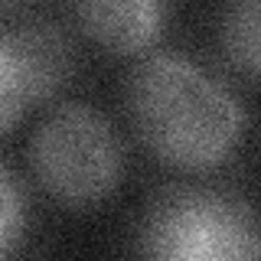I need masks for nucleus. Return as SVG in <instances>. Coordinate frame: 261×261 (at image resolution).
<instances>
[{"instance_id":"2","label":"nucleus","mask_w":261,"mask_h":261,"mask_svg":"<svg viewBox=\"0 0 261 261\" xmlns=\"http://www.w3.org/2000/svg\"><path fill=\"white\" fill-rule=\"evenodd\" d=\"M137 255L160 261L261 258V216L245 196L216 186H170L147 202Z\"/></svg>"},{"instance_id":"8","label":"nucleus","mask_w":261,"mask_h":261,"mask_svg":"<svg viewBox=\"0 0 261 261\" xmlns=\"http://www.w3.org/2000/svg\"><path fill=\"white\" fill-rule=\"evenodd\" d=\"M20 4H23V0H4V10L10 13V10H16V7H20Z\"/></svg>"},{"instance_id":"5","label":"nucleus","mask_w":261,"mask_h":261,"mask_svg":"<svg viewBox=\"0 0 261 261\" xmlns=\"http://www.w3.org/2000/svg\"><path fill=\"white\" fill-rule=\"evenodd\" d=\"M82 36L111 56H141L160 39L170 0H69Z\"/></svg>"},{"instance_id":"4","label":"nucleus","mask_w":261,"mask_h":261,"mask_svg":"<svg viewBox=\"0 0 261 261\" xmlns=\"http://www.w3.org/2000/svg\"><path fill=\"white\" fill-rule=\"evenodd\" d=\"M72 72L69 43L53 23H16L0 39V127L10 134L27 111L39 108Z\"/></svg>"},{"instance_id":"7","label":"nucleus","mask_w":261,"mask_h":261,"mask_svg":"<svg viewBox=\"0 0 261 261\" xmlns=\"http://www.w3.org/2000/svg\"><path fill=\"white\" fill-rule=\"evenodd\" d=\"M27 232V193L10 163L0 170V251L13 255L16 242Z\"/></svg>"},{"instance_id":"3","label":"nucleus","mask_w":261,"mask_h":261,"mask_svg":"<svg viewBox=\"0 0 261 261\" xmlns=\"http://www.w3.org/2000/svg\"><path fill=\"white\" fill-rule=\"evenodd\" d=\"M30 173L49 199L88 209L118 190L124 147L114 124L82 101L56 105L30 137Z\"/></svg>"},{"instance_id":"6","label":"nucleus","mask_w":261,"mask_h":261,"mask_svg":"<svg viewBox=\"0 0 261 261\" xmlns=\"http://www.w3.org/2000/svg\"><path fill=\"white\" fill-rule=\"evenodd\" d=\"M219 49L239 75L261 82V0H228L222 7Z\"/></svg>"},{"instance_id":"1","label":"nucleus","mask_w":261,"mask_h":261,"mask_svg":"<svg viewBox=\"0 0 261 261\" xmlns=\"http://www.w3.org/2000/svg\"><path fill=\"white\" fill-rule=\"evenodd\" d=\"M124 114L137 144L179 173L225 167L248 130V114L232 88L176 53L144 56L130 69Z\"/></svg>"}]
</instances>
